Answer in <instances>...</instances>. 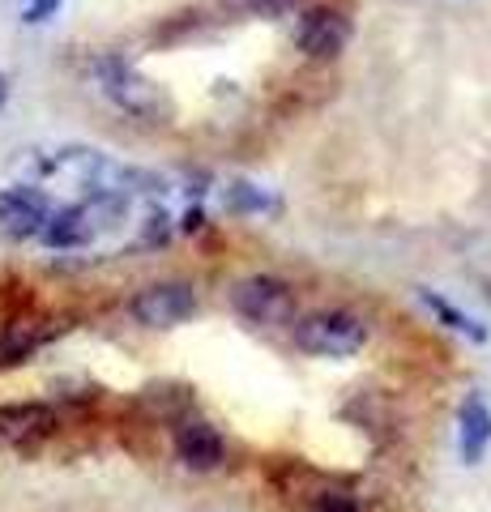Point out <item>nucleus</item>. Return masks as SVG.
<instances>
[{
	"instance_id": "6ab92c4d",
	"label": "nucleus",
	"mask_w": 491,
	"mask_h": 512,
	"mask_svg": "<svg viewBox=\"0 0 491 512\" xmlns=\"http://www.w3.org/2000/svg\"><path fill=\"white\" fill-rule=\"evenodd\" d=\"M201 227H205V214L201 210H188L184 214V231H201Z\"/></svg>"
},
{
	"instance_id": "f3484780",
	"label": "nucleus",
	"mask_w": 491,
	"mask_h": 512,
	"mask_svg": "<svg viewBox=\"0 0 491 512\" xmlns=\"http://www.w3.org/2000/svg\"><path fill=\"white\" fill-rule=\"evenodd\" d=\"M167 235H171L167 214L158 210V214H150V227H146V235H141V244H167Z\"/></svg>"
},
{
	"instance_id": "1a4fd4ad",
	"label": "nucleus",
	"mask_w": 491,
	"mask_h": 512,
	"mask_svg": "<svg viewBox=\"0 0 491 512\" xmlns=\"http://www.w3.org/2000/svg\"><path fill=\"white\" fill-rule=\"evenodd\" d=\"M47 218H52V205L39 188L18 184V188H5L0 192V231L9 239H35L43 235Z\"/></svg>"
},
{
	"instance_id": "9d476101",
	"label": "nucleus",
	"mask_w": 491,
	"mask_h": 512,
	"mask_svg": "<svg viewBox=\"0 0 491 512\" xmlns=\"http://www.w3.org/2000/svg\"><path fill=\"white\" fill-rule=\"evenodd\" d=\"M60 329L65 325H56V320H35V316H18V320H9V325H0V372L26 363L43 342H52Z\"/></svg>"
},
{
	"instance_id": "20e7f679",
	"label": "nucleus",
	"mask_w": 491,
	"mask_h": 512,
	"mask_svg": "<svg viewBox=\"0 0 491 512\" xmlns=\"http://www.w3.org/2000/svg\"><path fill=\"white\" fill-rule=\"evenodd\" d=\"M231 308L240 312L248 325H295V291L282 278L248 274L231 286Z\"/></svg>"
},
{
	"instance_id": "39448f33",
	"label": "nucleus",
	"mask_w": 491,
	"mask_h": 512,
	"mask_svg": "<svg viewBox=\"0 0 491 512\" xmlns=\"http://www.w3.org/2000/svg\"><path fill=\"white\" fill-rule=\"evenodd\" d=\"M129 312L146 329H176L197 316V291L188 282H150L133 295Z\"/></svg>"
},
{
	"instance_id": "7ed1b4c3",
	"label": "nucleus",
	"mask_w": 491,
	"mask_h": 512,
	"mask_svg": "<svg viewBox=\"0 0 491 512\" xmlns=\"http://www.w3.org/2000/svg\"><path fill=\"white\" fill-rule=\"evenodd\" d=\"M94 73H99L103 94H107V99H112L120 111H129V116H137V120H167V116H171V99L150 82V77H141L129 60H120V56H99Z\"/></svg>"
},
{
	"instance_id": "dca6fc26",
	"label": "nucleus",
	"mask_w": 491,
	"mask_h": 512,
	"mask_svg": "<svg viewBox=\"0 0 491 512\" xmlns=\"http://www.w3.org/2000/svg\"><path fill=\"white\" fill-rule=\"evenodd\" d=\"M231 9H248V13H282V9H291L295 0H227Z\"/></svg>"
},
{
	"instance_id": "2eb2a0df",
	"label": "nucleus",
	"mask_w": 491,
	"mask_h": 512,
	"mask_svg": "<svg viewBox=\"0 0 491 512\" xmlns=\"http://www.w3.org/2000/svg\"><path fill=\"white\" fill-rule=\"evenodd\" d=\"M265 205V197L252 184H235L231 188V210H261Z\"/></svg>"
},
{
	"instance_id": "f8f14e48",
	"label": "nucleus",
	"mask_w": 491,
	"mask_h": 512,
	"mask_svg": "<svg viewBox=\"0 0 491 512\" xmlns=\"http://www.w3.org/2000/svg\"><path fill=\"white\" fill-rule=\"evenodd\" d=\"M141 402L171 423H184L188 410H193V389H184V384H150V389L141 393Z\"/></svg>"
},
{
	"instance_id": "f257e3e1",
	"label": "nucleus",
	"mask_w": 491,
	"mask_h": 512,
	"mask_svg": "<svg viewBox=\"0 0 491 512\" xmlns=\"http://www.w3.org/2000/svg\"><path fill=\"white\" fill-rule=\"evenodd\" d=\"M291 338L304 355H316V359H351L368 346L372 329L368 320L346 312V308H321V312H308L299 316L291 325Z\"/></svg>"
},
{
	"instance_id": "6e6552de",
	"label": "nucleus",
	"mask_w": 491,
	"mask_h": 512,
	"mask_svg": "<svg viewBox=\"0 0 491 512\" xmlns=\"http://www.w3.org/2000/svg\"><path fill=\"white\" fill-rule=\"evenodd\" d=\"M56 427H60V414L47 402H5L0 406V440L13 448H35L43 440H52Z\"/></svg>"
},
{
	"instance_id": "423d86ee",
	"label": "nucleus",
	"mask_w": 491,
	"mask_h": 512,
	"mask_svg": "<svg viewBox=\"0 0 491 512\" xmlns=\"http://www.w3.org/2000/svg\"><path fill=\"white\" fill-rule=\"evenodd\" d=\"M171 444H176L180 466L193 470V474H214V470L227 466V440L210 419H193V414H188L184 423H176Z\"/></svg>"
},
{
	"instance_id": "f03ea898",
	"label": "nucleus",
	"mask_w": 491,
	"mask_h": 512,
	"mask_svg": "<svg viewBox=\"0 0 491 512\" xmlns=\"http://www.w3.org/2000/svg\"><path fill=\"white\" fill-rule=\"evenodd\" d=\"M124 210H129L124 192H90L86 201H77V205H69V210L47 218L39 239L47 248H82V244H90V239H99L103 231H112L124 218Z\"/></svg>"
},
{
	"instance_id": "a211bd4d",
	"label": "nucleus",
	"mask_w": 491,
	"mask_h": 512,
	"mask_svg": "<svg viewBox=\"0 0 491 512\" xmlns=\"http://www.w3.org/2000/svg\"><path fill=\"white\" fill-rule=\"evenodd\" d=\"M60 9V0H30L26 5V22H47Z\"/></svg>"
},
{
	"instance_id": "0eeeda50",
	"label": "nucleus",
	"mask_w": 491,
	"mask_h": 512,
	"mask_svg": "<svg viewBox=\"0 0 491 512\" xmlns=\"http://www.w3.org/2000/svg\"><path fill=\"white\" fill-rule=\"evenodd\" d=\"M346 43H351V18L342 9L316 5L299 18V47L308 60H338Z\"/></svg>"
},
{
	"instance_id": "4468645a",
	"label": "nucleus",
	"mask_w": 491,
	"mask_h": 512,
	"mask_svg": "<svg viewBox=\"0 0 491 512\" xmlns=\"http://www.w3.org/2000/svg\"><path fill=\"white\" fill-rule=\"evenodd\" d=\"M308 512H363V508L355 495H346V491H316Z\"/></svg>"
},
{
	"instance_id": "9b49d317",
	"label": "nucleus",
	"mask_w": 491,
	"mask_h": 512,
	"mask_svg": "<svg viewBox=\"0 0 491 512\" xmlns=\"http://www.w3.org/2000/svg\"><path fill=\"white\" fill-rule=\"evenodd\" d=\"M487 444H491V406L479 393H470L462 410H457V453H462L466 466H479Z\"/></svg>"
},
{
	"instance_id": "aec40b11",
	"label": "nucleus",
	"mask_w": 491,
	"mask_h": 512,
	"mask_svg": "<svg viewBox=\"0 0 491 512\" xmlns=\"http://www.w3.org/2000/svg\"><path fill=\"white\" fill-rule=\"evenodd\" d=\"M5 99H9V82H5V73H0V107H5Z\"/></svg>"
},
{
	"instance_id": "ddd939ff",
	"label": "nucleus",
	"mask_w": 491,
	"mask_h": 512,
	"mask_svg": "<svg viewBox=\"0 0 491 512\" xmlns=\"http://www.w3.org/2000/svg\"><path fill=\"white\" fill-rule=\"evenodd\" d=\"M419 299H423L427 308H432V312H436L440 320H445L449 329H457V333H470V338H479V342L487 338V329H483V325H474V320H470L466 312H457L453 303H449V299H440L436 291H419Z\"/></svg>"
}]
</instances>
